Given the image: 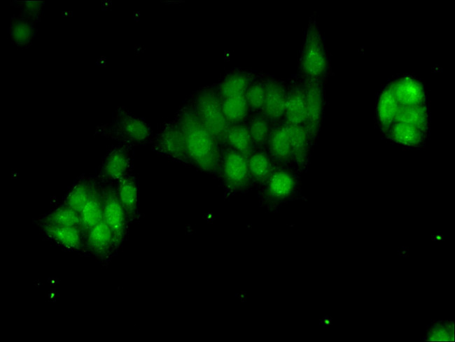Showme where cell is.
I'll list each match as a JSON object with an SVG mask.
<instances>
[{
	"label": "cell",
	"instance_id": "1",
	"mask_svg": "<svg viewBox=\"0 0 455 342\" xmlns=\"http://www.w3.org/2000/svg\"><path fill=\"white\" fill-rule=\"evenodd\" d=\"M174 120L184 134L191 164L206 173L219 171L220 145L205 127L190 100L178 110Z\"/></svg>",
	"mask_w": 455,
	"mask_h": 342
},
{
	"label": "cell",
	"instance_id": "2",
	"mask_svg": "<svg viewBox=\"0 0 455 342\" xmlns=\"http://www.w3.org/2000/svg\"><path fill=\"white\" fill-rule=\"evenodd\" d=\"M94 134L133 146L150 143L154 133L151 126L124 107H118L109 122L96 127Z\"/></svg>",
	"mask_w": 455,
	"mask_h": 342
},
{
	"label": "cell",
	"instance_id": "3",
	"mask_svg": "<svg viewBox=\"0 0 455 342\" xmlns=\"http://www.w3.org/2000/svg\"><path fill=\"white\" fill-rule=\"evenodd\" d=\"M190 101L198 117L216 142L220 145L226 144L230 124L225 117L221 100L216 90L211 87H202L193 94Z\"/></svg>",
	"mask_w": 455,
	"mask_h": 342
},
{
	"label": "cell",
	"instance_id": "4",
	"mask_svg": "<svg viewBox=\"0 0 455 342\" xmlns=\"http://www.w3.org/2000/svg\"><path fill=\"white\" fill-rule=\"evenodd\" d=\"M134 146L118 143L112 145L102 159L96 177L102 183H115L132 173Z\"/></svg>",
	"mask_w": 455,
	"mask_h": 342
},
{
	"label": "cell",
	"instance_id": "5",
	"mask_svg": "<svg viewBox=\"0 0 455 342\" xmlns=\"http://www.w3.org/2000/svg\"><path fill=\"white\" fill-rule=\"evenodd\" d=\"M149 144L158 154L183 164H191L184 134L174 119L164 123L159 131L154 134Z\"/></svg>",
	"mask_w": 455,
	"mask_h": 342
},
{
	"label": "cell",
	"instance_id": "6",
	"mask_svg": "<svg viewBox=\"0 0 455 342\" xmlns=\"http://www.w3.org/2000/svg\"><path fill=\"white\" fill-rule=\"evenodd\" d=\"M103 220L111 229L116 249L123 243L127 233L128 220L119 201L115 183H102Z\"/></svg>",
	"mask_w": 455,
	"mask_h": 342
},
{
	"label": "cell",
	"instance_id": "7",
	"mask_svg": "<svg viewBox=\"0 0 455 342\" xmlns=\"http://www.w3.org/2000/svg\"><path fill=\"white\" fill-rule=\"evenodd\" d=\"M300 65L304 73L310 78L315 79L326 71V51L319 31L314 24H312L307 31Z\"/></svg>",
	"mask_w": 455,
	"mask_h": 342
},
{
	"label": "cell",
	"instance_id": "8",
	"mask_svg": "<svg viewBox=\"0 0 455 342\" xmlns=\"http://www.w3.org/2000/svg\"><path fill=\"white\" fill-rule=\"evenodd\" d=\"M219 171L225 183L232 189L245 188L251 180L247 158L230 146L220 152Z\"/></svg>",
	"mask_w": 455,
	"mask_h": 342
},
{
	"label": "cell",
	"instance_id": "9",
	"mask_svg": "<svg viewBox=\"0 0 455 342\" xmlns=\"http://www.w3.org/2000/svg\"><path fill=\"white\" fill-rule=\"evenodd\" d=\"M45 236L56 245L70 250L85 248L84 235L80 227H64L36 222Z\"/></svg>",
	"mask_w": 455,
	"mask_h": 342
},
{
	"label": "cell",
	"instance_id": "10",
	"mask_svg": "<svg viewBox=\"0 0 455 342\" xmlns=\"http://www.w3.org/2000/svg\"><path fill=\"white\" fill-rule=\"evenodd\" d=\"M99 180L96 176L82 174L78 176L66 192L62 203L69 206L79 214L89 201Z\"/></svg>",
	"mask_w": 455,
	"mask_h": 342
},
{
	"label": "cell",
	"instance_id": "11",
	"mask_svg": "<svg viewBox=\"0 0 455 342\" xmlns=\"http://www.w3.org/2000/svg\"><path fill=\"white\" fill-rule=\"evenodd\" d=\"M119 201L129 222L139 217V187L136 176L132 172L115 183Z\"/></svg>",
	"mask_w": 455,
	"mask_h": 342
},
{
	"label": "cell",
	"instance_id": "12",
	"mask_svg": "<svg viewBox=\"0 0 455 342\" xmlns=\"http://www.w3.org/2000/svg\"><path fill=\"white\" fill-rule=\"evenodd\" d=\"M85 248L94 255L105 257L116 250L113 233L104 220L84 236Z\"/></svg>",
	"mask_w": 455,
	"mask_h": 342
},
{
	"label": "cell",
	"instance_id": "13",
	"mask_svg": "<svg viewBox=\"0 0 455 342\" xmlns=\"http://www.w3.org/2000/svg\"><path fill=\"white\" fill-rule=\"evenodd\" d=\"M265 94L263 115L268 120H276L284 115L287 99V92L282 83L270 80L265 84Z\"/></svg>",
	"mask_w": 455,
	"mask_h": 342
},
{
	"label": "cell",
	"instance_id": "14",
	"mask_svg": "<svg viewBox=\"0 0 455 342\" xmlns=\"http://www.w3.org/2000/svg\"><path fill=\"white\" fill-rule=\"evenodd\" d=\"M390 89L400 106L422 105L425 94L422 85L416 80L404 77L394 82Z\"/></svg>",
	"mask_w": 455,
	"mask_h": 342
},
{
	"label": "cell",
	"instance_id": "15",
	"mask_svg": "<svg viewBox=\"0 0 455 342\" xmlns=\"http://www.w3.org/2000/svg\"><path fill=\"white\" fill-rule=\"evenodd\" d=\"M37 34V23L19 15L9 21L8 35L11 43L18 48H27Z\"/></svg>",
	"mask_w": 455,
	"mask_h": 342
},
{
	"label": "cell",
	"instance_id": "16",
	"mask_svg": "<svg viewBox=\"0 0 455 342\" xmlns=\"http://www.w3.org/2000/svg\"><path fill=\"white\" fill-rule=\"evenodd\" d=\"M307 104L306 124L311 132H314L320 121L322 110L321 88L316 79L310 78L304 87Z\"/></svg>",
	"mask_w": 455,
	"mask_h": 342
},
{
	"label": "cell",
	"instance_id": "17",
	"mask_svg": "<svg viewBox=\"0 0 455 342\" xmlns=\"http://www.w3.org/2000/svg\"><path fill=\"white\" fill-rule=\"evenodd\" d=\"M284 116L286 123L300 125L307 122V104L304 88L293 87L287 94Z\"/></svg>",
	"mask_w": 455,
	"mask_h": 342
},
{
	"label": "cell",
	"instance_id": "18",
	"mask_svg": "<svg viewBox=\"0 0 455 342\" xmlns=\"http://www.w3.org/2000/svg\"><path fill=\"white\" fill-rule=\"evenodd\" d=\"M266 183L267 194L273 199L288 198L292 194L295 186L292 174L282 169L273 171Z\"/></svg>",
	"mask_w": 455,
	"mask_h": 342
},
{
	"label": "cell",
	"instance_id": "19",
	"mask_svg": "<svg viewBox=\"0 0 455 342\" xmlns=\"http://www.w3.org/2000/svg\"><path fill=\"white\" fill-rule=\"evenodd\" d=\"M81 229L84 236L103 220L102 185L97 187L89 201L80 213Z\"/></svg>",
	"mask_w": 455,
	"mask_h": 342
},
{
	"label": "cell",
	"instance_id": "20",
	"mask_svg": "<svg viewBox=\"0 0 455 342\" xmlns=\"http://www.w3.org/2000/svg\"><path fill=\"white\" fill-rule=\"evenodd\" d=\"M251 83L249 74L242 71H234L225 76L216 90L220 99L245 95Z\"/></svg>",
	"mask_w": 455,
	"mask_h": 342
},
{
	"label": "cell",
	"instance_id": "21",
	"mask_svg": "<svg viewBox=\"0 0 455 342\" xmlns=\"http://www.w3.org/2000/svg\"><path fill=\"white\" fill-rule=\"evenodd\" d=\"M36 222L81 228L80 214L62 203L50 209L48 213L38 218Z\"/></svg>",
	"mask_w": 455,
	"mask_h": 342
},
{
	"label": "cell",
	"instance_id": "22",
	"mask_svg": "<svg viewBox=\"0 0 455 342\" xmlns=\"http://www.w3.org/2000/svg\"><path fill=\"white\" fill-rule=\"evenodd\" d=\"M226 144L248 158L253 152V143L248 124L243 123L230 124Z\"/></svg>",
	"mask_w": 455,
	"mask_h": 342
},
{
	"label": "cell",
	"instance_id": "23",
	"mask_svg": "<svg viewBox=\"0 0 455 342\" xmlns=\"http://www.w3.org/2000/svg\"><path fill=\"white\" fill-rule=\"evenodd\" d=\"M270 152L273 158L284 163L290 157V143L286 124L276 127L269 138Z\"/></svg>",
	"mask_w": 455,
	"mask_h": 342
},
{
	"label": "cell",
	"instance_id": "24",
	"mask_svg": "<svg viewBox=\"0 0 455 342\" xmlns=\"http://www.w3.org/2000/svg\"><path fill=\"white\" fill-rule=\"evenodd\" d=\"M225 117L230 124L244 122L248 106L245 95L220 99Z\"/></svg>",
	"mask_w": 455,
	"mask_h": 342
},
{
	"label": "cell",
	"instance_id": "25",
	"mask_svg": "<svg viewBox=\"0 0 455 342\" xmlns=\"http://www.w3.org/2000/svg\"><path fill=\"white\" fill-rule=\"evenodd\" d=\"M247 162L251 179L257 183L267 182L273 172L268 156L262 151H253Z\"/></svg>",
	"mask_w": 455,
	"mask_h": 342
},
{
	"label": "cell",
	"instance_id": "26",
	"mask_svg": "<svg viewBox=\"0 0 455 342\" xmlns=\"http://www.w3.org/2000/svg\"><path fill=\"white\" fill-rule=\"evenodd\" d=\"M400 108L390 87L386 88L381 94L377 106V114L382 126L388 127L391 125Z\"/></svg>",
	"mask_w": 455,
	"mask_h": 342
},
{
	"label": "cell",
	"instance_id": "27",
	"mask_svg": "<svg viewBox=\"0 0 455 342\" xmlns=\"http://www.w3.org/2000/svg\"><path fill=\"white\" fill-rule=\"evenodd\" d=\"M290 143V157L295 161L303 160L307 145V132L303 126L286 123Z\"/></svg>",
	"mask_w": 455,
	"mask_h": 342
},
{
	"label": "cell",
	"instance_id": "28",
	"mask_svg": "<svg viewBox=\"0 0 455 342\" xmlns=\"http://www.w3.org/2000/svg\"><path fill=\"white\" fill-rule=\"evenodd\" d=\"M396 120L410 124L423 131L427 123L426 108L423 105L400 106Z\"/></svg>",
	"mask_w": 455,
	"mask_h": 342
},
{
	"label": "cell",
	"instance_id": "29",
	"mask_svg": "<svg viewBox=\"0 0 455 342\" xmlns=\"http://www.w3.org/2000/svg\"><path fill=\"white\" fill-rule=\"evenodd\" d=\"M391 136L401 144L416 145L421 141L422 131L410 124L396 122L392 127Z\"/></svg>",
	"mask_w": 455,
	"mask_h": 342
},
{
	"label": "cell",
	"instance_id": "30",
	"mask_svg": "<svg viewBox=\"0 0 455 342\" xmlns=\"http://www.w3.org/2000/svg\"><path fill=\"white\" fill-rule=\"evenodd\" d=\"M253 146H262L268 141L270 128L267 119L264 115H255L248 124Z\"/></svg>",
	"mask_w": 455,
	"mask_h": 342
},
{
	"label": "cell",
	"instance_id": "31",
	"mask_svg": "<svg viewBox=\"0 0 455 342\" xmlns=\"http://www.w3.org/2000/svg\"><path fill=\"white\" fill-rule=\"evenodd\" d=\"M10 4L19 9V15L36 23L41 21L45 5L44 1L13 0L10 1Z\"/></svg>",
	"mask_w": 455,
	"mask_h": 342
},
{
	"label": "cell",
	"instance_id": "32",
	"mask_svg": "<svg viewBox=\"0 0 455 342\" xmlns=\"http://www.w3.org/2000/svg\"><path fill=\"white\" fill-rule=\"evenodd\" d=\"M265 86L260 82H252L245 94L249 109L262 110L265 101Z\"/></svg>",
	"mask_w": 455,
	"mask_h": 342
}]
</instances>
